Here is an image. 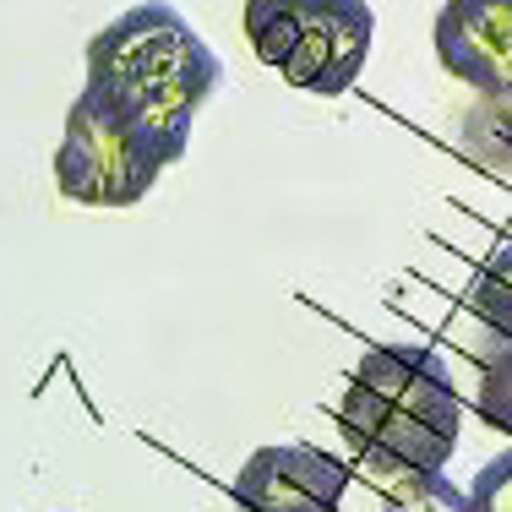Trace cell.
<instances>
[{
  "label": "cell",
  "mask_w": 512,
  "mask_h": 512,
  "mask_svg": "<svg viewBox=\"0 0 512 512\" xmlns=\"http://www.w3.org/2000/svg\"><path fill=\"white\" fill-rule=\"evenodd\" d=\"M218 77V55L169 0H142L88 39V93L120 109L164 164L186 158L197 109L213 99Z\"/></svg>",
  "instance_id": "cell-1"
},
{
  "label": "cell",
  "mask_w": 512,
  "mask_h": 512,
  "mask_svg": "<svg viewBox=\"0 0 512 512\" xmlns=\"http://www.w3.org/2000/svg\"><path fill=\"white\" fill-rule=\"evenodd\" d=\"M246 39L295 93L338 99L371 60L376 11L365 0H246Z\"/></svg>",
  "instance_id": "cell-3"
},
{
  "label": "cell",
  "mask_w": 512,
  "mask_h": 512,
  "mask_svg": "<svg viewBox=\"0 0 512 512\" xmlns=\"http://www.w3.org/2000/svg\"><path fill=\"white\" fill-rule=\"evenodd\" d=\"M382 496L387 512H469L463 491L447 474H393Z\"/></svg>",
  "instance_id": "cell-8"
},
{
  "label": "cell",
  "mask_w": 512,
  "mask_h": 512,
  "mask_svg": "<svg viewBox=\"0 0 512 512\" xmlns=\"http://www.w3.org/2000/svg\"><path fill=\"white\" fill-rule=\"evenodd\" d=\"M463 502H469V512H512V447L474 474Z\"/></svg>",
  "instance_id": "cell-10"
},
{
  "label": "cell",
  "mask_w": 512,
  "mask_h": 512,
  "mask_svg": "<svg viewBox=\"0 0 512 512\" xmlns=\"http://www.w3.org/2000/svg\"><path fill=\"white\" fill-rule=\"evenodd\" d=\"M474 409H480L485 425L512 436V344H502L480 371V393H474Z\"/></svg>",
  "instance_id": "cell-9"
},
{
  "label": "cell",
  "mask_w": 512,
  "mask_h": 512,
  "mask_svg": "<svg viewBox=\"0 0 512 512\" xmlns=\"http://www.w3.org/2000/svg\"><path fill=\"white\" fill-rule=\"evenodd\" d=\"M349 491V463L311 442H267L240 463L235 496L240 512H338Z\"/></svg>",
  "instance_id": "cell-5"
},
{
  "label": "cell",
  "mask_w": 512,
  "mask_h": 512,
  "mask_svg": "<svg viewBox=\"0 0 512 512\" xmlns=\"http://www.w3.org/2000/svg\"><path fill=\"white\" fill-rule=\"evenodd\" d=\"M469 311L480 316L502 344H512V246H502L480 267V278H474V289H469Z\"/></svg>",
  "instance_id": "cell-7"
},
{
  "label": "cell",
  "mask_w": 512,
  "mask_h": 512,
  "mask_svg": "<svg viewBox=\"0 0 512 512\" xmlns=\"http://www.w3.org/2000/svg\"><path fill=\"white\" fill-rule=\"evenodd\" d=\"M164 158L120 109L93 99L88 88L71 99L66 131L55 148V186L77 207H137L164 175Z\"/></svg>",
  "instance_id": "cell-4"
},
{
  "label": "cell",
  "mask_w": 512,
  "mask_h": 512,
  "mask_svg": "<svg viewBox=\"0 0 512 512\" xmlns=\"http://www.w3.org/2000/svg\"><path fill=\"white\" fill-rule=\"evenodd\" d=\"M463 398L431 344H376L338 398V431L355 453L393 474H442L458 447Z\"/></svg>",
  "instance_id": "cell-2"
},
{
  "label": "cell",
  "mask_w": 512,
  "mask_h": 512,
  "mask_svg": "<svg viewBox=\"0 0 512 512\" xmlns=\"http://www.w3.org/2000/svg\"><path fill=\"white\" fill-rule=\"evenodd\" d=\"M485 131H491V142H496V153L512 164V93L507 99H496L491 104V120H485Z\"/></svg>",
  "instance_id": "cell-11"
},
{
  "label": "cell",
  "mask_w": 512,
  "mask_h": 512,
  "mask_svg": "<svg viewBox=\"0 0 512 512\" xmlns=\"http://www.w3.org/2000/svg\"><path fill=\"white\" fill-rule=\"evenodd\" d=\"M436 60L485 104L512 93V0H442Z\"/></svg>",
  "instance_id": "cell-6"
}]
</instances>
